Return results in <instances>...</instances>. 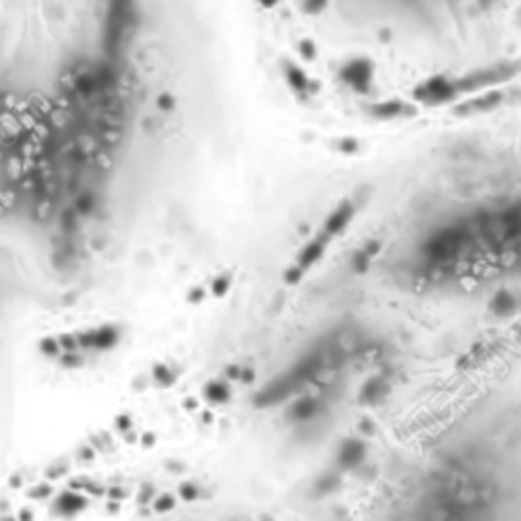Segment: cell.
I'll return each mask as SVG.
<instances>
[{
	"mask_svg": "<svg viewBox=\"0 0 521 521\" xmlns=\"http://www.w3.org/2000/svg\"><path fill=\"white\" fill-rule=\"evenodd\" d=\"M155 379H157L163 387H169V385L175 381V377L169 373V368H167V366H161V364L155 368Z\"/></svg>",
	"mask_w": 521,
	"mask_h": 521,
	"instance_id": "cell-7",
	"label": "cell"
},
{
	"mask_svg": "<svg viewBox=\"0 0 521 521\" xmlns=\"http://www.w3.org/2000/svg\"><path fill=\"white\" fill-rule=\"evenodd\" d=\"M206 397L212 401V403H224L230 393H228V387L220 381H214V383H208L206 385Z\"/></svg>",
	"mask_w": 521,
	"mask_h": 521,
	"instance_id": "cell-5",
	"label": "cell"
},
{
	"mask_svg": "<svg viewBox=\"0 0 521 521\" xmlns=\"http://www.w3.org/2000/svg\"><path fill=\"white\" fill-rule=\"evenodd\" d=\"M240 375H242V381H252V370L246 368V370H242Z\"/></svg>",
	"mask_w": 521,
	"mask_h": 521,
	"instance_id": "cell-10",
	"label": "cell"
},
{
	"mask_svg": "<svg viewBox=\"0 0 521 521\" xmlns=\"http://www.w3.org/2000/svg\"><path fill=\"white\" fill-rule=\"evenodd\" d=\"M263 521H273V519H269V517H265V519H263Z\"/></svg>",
	"mask_w": 521,
	"mask_h": 521,
	"instance_id": "cell-12",
	"label": "cell"
},
{
	"mask_svg": "<svg viewBox=\"0 0 521 521\" xmlns=\"http://www.w3.org/2000/svg\"><path fill=\"white\" fill-rule=\"evenodd\" d=\"M302 387V383L291 375V373H287V375H283V377H279V379H275V381H271L260 393L254 397V405H258V407H269V405H275V403H281L283 399H287L295 389H300Z\"/></svg>",
	"mask_w": 521,
	"mask_h": 521,
	"instance_id": "cell-1",
	"label": "cell"
},
{
	"mask_svg": "<svg viewBox=\"0 0 521 521\" xmlns=\"http://www.w3.org/2000/svg\"><path fill=\"white\" fill-rule=\"evenodd\" d=\"M175 507V499L171 497V495H163V497H159L157 501H155V511H169V509H173Z\"/></svg>",
	"mask_w": 521,
	"mask_h": 521,
	"instance_id": "cell-8",
	"label": "cell"
},
{
	"mask_svg": "<svg viewBox=\"0 0 521 521\" xmlns=\"http://www.w3.org/2000/svg\"><path fill=\"white\" fill-rule=\"evenodd\" d=\"M120 428H128V418H120Z\"/></svg>",
	"mask_w": 521,
	"mask_h": 521,
	"instance_id": "cell-11",
	"label": "cell"
},
{
	"mask_svg": "<svg viewBox=\"0 0 521 521\" xmlns=\"http://www.w3.org/2000/svg\"><path fill=\"white\" fill-rule=\"evenodd\" d=\"M385 389H387V387H385L383 379H370V381L362 387V391H360V401H368V403L377 401L379 395L385 393Z\"/></svg>",
	"mask_w": 521,
	"mask_h": 521,
	"instance_id": "cell-4",
	"label": "cell"
},
{
	"mask_svg": "<svg viewBox=\"0 0 521 521\" xmlns=\"http://www.w3.org/2000/svg\"><path fill=\"white\" fill-rule=\"evenodd\" d=\"M179 495H181L183 501H194V499H198V489H196V485L185 482V485L179 487Z\"/></svg>",
	"mask_w": 521,
	"mask_h": 521,
	"instance_id": "cell-9",
	"label": "cell"
},
{
	"mask_svg": "<svg viewBox=\"0 0 521 521\" xmlns=\"http://www.w3.org/2000/svg\"><path fill=\"white\" fill-rule=\"evenodd\" d=\"M338 485H340V478H338L336 474H326V476H322L320 482L316 485V493H318V495H326V493L338 489Z\"/></svg>",
	"mask_w": 521,
	"mask_h": 521,
	"instance_id": "cell-6",
	"label": "cell"
},
{
	"mask_svg": "<svg viewBox=\"0 0 521 521\" xmlns=\"http://www.w3.org/2000/svg\"><path fill=\"white\" fill-rule=\"evenodd\" d=\"M364 456H366V446L356 438H348L346 442H342L338 450V464L342 468H354L364 460Z\"/></svg>",
	"mask_w": 521,
	"mask_h": 521,
	"instance_id": "cell-2",
	"label": "cell"
},
{
	"mask_svg": "<svg viewBox=\"0 0 521 521\" xmlns=\"http://www.w3.org/2000/svg\"><path fill=\"white\" fill-rule=\"evenodd\" d=\"M318 412H320V405L314 397H302L289 410V418L295 422H310Z\"/></svg>",
	"mask_w": 521,
	"mask_h": 521,
	"instance_id": "cell-3",
	"label": "cell"
}]
</instances>
